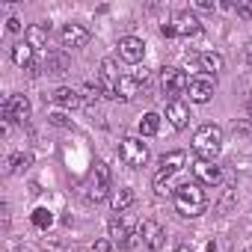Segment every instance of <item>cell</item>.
<instances>
[{
    "instance_id": "cell-1",
    "label": "cell",
    "mask_w": 252,
    "mask_h": 252,
    "mask_svg": "<svg viewBox=\"0 0 252 252\" xmlns=\"http://www.w3.org/2000/svg\"><path fill=\"white\" fill-rule=\"evenodd\" d=\"M172 199H175V211L181 217H199L208 208V196L199 184H178L172 190Z\"/></svg>"
},
{
    "instance_id": "cell-2",
    "label": "cell",
    "mask_w": 252,
    "mask_h": 252,
    "mask_svg": "<svg viewBox=\"0 0 252 252\" xmlns=\"http://www.w3.org/2000/svg\"><path fill=\"white\" fill-rule=\"evenodd\" d=\"M220 149H222V131L217 128V125H202V128L193 134V152L199 155V158H205V160H214L217 155H220Z\"/></svg>"
},
{
    "instance_id": "cell-3",
    "label": "cell",
    "mask_w": 252,
    "mask_h": 252,
    "mask_svg": "<svg viewBox=\"0 0 252 252\" xmlns=\"http://www.w3.org/2000/svg\"><path fill=\"white\" fill-rule=\"evenodd\" d=\"M184 163H187V155H184V152H169V155H163V158H160V169H158V175H155V190H158V193H169V178H172L175 172H181Z\"/></svg>"
},
{
    "instance_id": "cell-4",
    "label": "cell",
    "mask_w": 252,
    "mask_h": 252,
    "mask_svg": "<svg viewBox=\"0 0 252 252\" xmlns=\"http://www.w3.org/2000/svg\"><path fill=\"white\" fill-rule=\"evenodd\" d=\"M119 155H122L125 166H131V169H140L149 163V146L143 143V137H125L119 146Z\"/></svg>"
},
{
    "instance_id": "cell-5",
    "label": "cell",
    "mask_w": 252,
    "mask_h": 252,
    "mask_svg": "<svg viewBox=\"0 0 252 252\" xmlns=\"http://www.w3.org/2000/svg\"><path fill=\"white\" fill-rule=\"evenodd\" d=\"M160 33H163V36H169V39H175V36L187 39V36H199V33H202V24H199V18H196V15H190V12H178L169 24H163V27H160Z\"/></svg>"
},
{
    "instance_id": "cell-6",
    "label": "cell",
    "mask_w": 252,
    "mask_h": 252,
    "mask_svg": "<svg viewBox=\"0 0 252 252\" xmlns=\"http://www.w3.org/2000/svg\"><path fill=\"white\" fill-rule=\"evenodd\" d=\"M187 86H190V77H187L181 68H163V71H160V89H163V95H169L172 101H175L181 92H187Z\"/></svg>"
},
{
    "instance_id": "cell-7",
    "label": "cell",
    "mask_w": 252,
    "mask_h": 252,
    "mask_svg": "<svg viewBox=\"0 0 252 252\" xmlns=\"http://www.w3.org/2000/svg\"><path fill=\"white\" fill-rule=\"evenodd\" d=\"M0 113H3L6 122H24L30 116V98L27 95H9L3 101V107H0Z\"/></svg>"
},
{
    "instance_id": "cell-8",
    "label": "cell",
    "mask_w": 252,
    "mask_h": 252,
    "mask_svg": "<svg viewBox=\"0 0 252 252\" xmlns=\"http://www.w3.org/2000/svg\"><path fill=\"white\" fill-rule=\"evenodd\" d=\"M193 175H196V184H208V187H217L220 178H222L220 166L214 160H205V158L193 160Z\"/></svg>"
},
{
    "instance_id": "cell-9",
    "label": "cell",
    "mask_w": 252,
    "mask_h": 252,
    "mask_svg": "<svg viewBox=\"0 0 252 252\" xmlns=\"http://www.w3.org/2000/svg\"><path fill=\"white\" fill-rule=\"evenodd\" d=\"M119 57L125 63H140L146 57V42L137 36H122L119 39Z\"/></svg>"
},
{
    "instance_id": "cell-10",
    "label": "cell",
    "mask_w": 252,
    "mask_h": 252,
    "mask_svg": "<svg viewBox=\"0 0 252 252\" xmlns=\"http://www.w3.org/2000/svg\"><path fill=\"white\" fill-rule=\"evenodd\" d=\"M60 42H63V48H83L89 42V30L83 24H65L60 30Z\"/></svg>"
},
{
    "instance_id": "cell-11",
    "label": "cell",
    "mask_w": 252,
    "mask_h": 252,
    "mask_svg": "<svg viewBox=\"0 0 252 252\" xmlns=\"http://www.w3.org/2000/svg\"><path fill=\"white\" fill-rule=\"evenodd\" d=\"M140 234H143V243H146L149 249H160V246L166 243V228H163L158 220H146L143 228H140Z\"/></svg>"
},
{
    "instance_id": "cell-12",
    "label": "cell",
    "mask_w": 252,
    "mask_h": 252,
    "mask_svg": "<svg viewBox=\"0 0 252 252\" xmlns=\"http://www.w3.org/2000/svg\"><path fill=\"white\" fill-rule=\"evenodd\" d=\"M166 119H169V125H172L175 131H184L187 125H190V107L181 98H175V101L166 104Z\"/></svg>"
},
{
    "instance_id": "cell-13",
    "label": "cell",
    "mask_w": 252,
    "mask_h": 252,
    "mask_svg": "<svg viewBox=\"0 0 252 252\" xmlns=\"http://www.w3.org/2000/svg\"><path fill=\"white\" fill-rule=\"evenodd\" d=\"M187 92H190L193 104H208L214 98V80L211 77H193L190 86H187Z\"/></svg>"
},
{
    "instance_id": "cell-14",
    "label": "cell",
    "mask_w": 252,
    "mask_h": 252,
    "mask_svg": "<svg viewBox=\"0 0 252 252\" xmlns=\"http://www.w3.org/2000/svg\"><path fill=\"white\" fill-rule=\"evenodd\" d=\"M140 80L131 74V77H122L119 80V86H116V101H134L137 95H140Z\"/></svg>"
},
{
    "instance_id": "cell-15",
    "label": "cell",
    "mask_w": 252,
    "mask_h": 252,
    "mask_svg": "<svg viewBox=\"0 0 252 252\" xmlns=\"http://www.w3.org/2000/svg\"><path fill=\"white\" fill-rule=\"evenodd\" d=\"M68 54L65 51H51L48 57H45V71L48 74H65L68 71Z\"/></svg>"
},
{
    "instance_id": "cell-16",
    "label": "cell",
    "mask_w": 252,
    "mask_h": 252,
    "mask_svg": "<svg viewBox=\"0 0 252 252\" xmlns=\"http://www.w3.org/2000/svg\"><path fill=\"white\" fill-rule=\"evenodd\" d=\"M51 101L60 104V107H77L83 98H80V92L71 89V86H57V89L51 92Z\"/></svg>"
},
{
    "instance_id": "cell-17",
    "label": "cell",
    "mask_w": 252,
    "mask_h": 252,
    "mask_svg": "<svg viewBox=\"0 0 252 252\" xmlns=\"http://www.w3.org/2000/svg\"><path fill=\"white\" fill-rule=\"evenodd\" d=\"M107 237H110V240H116V243H125V246H128L131 231H128V225H125L119 217H113V220L107 222Z\"/></svg>"
},
{
    "instance_id": "cell-18",
    "label": "cell",
    "mask_w": 252,
    "mask_h": 252,
    "mask_svg": "<svg viewBox=\"0 0 252 252\" xmlns=\"http://www.w3.org/2000/svg\"><path fill=\"white\" fill-rule=\"evenodd\" d=\"M110 205H113L116 214H122L125 208H131V205H134V190H131V187H119V190L110 196Z\"/></svg>"
},
{
    "instance_id": "cell-19",
    "label": "cell",
    "mask_w": 252,
    "mask_h": 252,
    "mask_svg": "<svg viewBox=\"0 0 252 252\" xmlns=\"http://www.w3.org/2000/svg\"><path fill=\"white\" fill-rule=\"evenodd\" d=\"M27 45L36 51V48H45L48 45V24H33L27 27Z\"/></svg>"
},
{
    "instance_id": "cell-20",
    "label": "cell",
    "mask_w": 252,
    "mask_h": 252,
    "mask_svg": "<svg viewBox=\"0 0 252 252\" xmlns=\"http://www.w3.org/2000/svg\"><path fill=\"white\" fill-rule=\"evenodd\" d=\"M160 131V116L158 113H146L140 119V137H155Z\"/></svg>"
},
{
    "instance_id": "cell-21",
    "label": "cell",
    "mask_w": 252,
    "mask_h": 252,
    "mask_svg": "<svg viewBox=\"0 0 252 252\" xmlns=\"http://www.w3.org/2000/svg\"><path fill=\"white\" fill-rule=\"evenodd\" d=\"M199 63H202V71H211V74H217V71H222V68H225V60H222L220 54H214V51L202 54V57H199Z\"/></svg>"
},
{
    "instance_id": "cell-22",
    "label": "cell",
    "mask_w": 252,
    "mask_h": 252,
    "mask_svg": "<svg viewBox=\"0 0 252 252\" xmlns=\"http://www.w3.org/2000/svg\"><path fill=\"white\" fill-rule=\"evenodd\" d=\"M12 60H15V65H24V68H30V65H33V48H30L27 42L15 45V48H12Z\"/></svg>"
},
{
    "instance_id": "cell-23",
    "label": "cell",
    "mask_w": 252,
    "mask_h": 252,
    "mask_svg": "<svg viewBox=\"0 0 252 252\" xmlns=\"http://www.w3.org/2000/svg\"><path fill=\"white\" fill-rule=\"evenodd\" d=\"M104 95V89H101V83H86L83 89H80V98L86 101V104H92V101H98Z\"/></svg>"
},
{
    "instance_id": "cell-24",
    "label": "cell",
    "mask_w": 252,
    "mask_h": 252,
    "mask_svg": "<svg viewBox=\"0 0 252 252\" xmlns=\"http://www.w3.org/2000/svg\"><path fill=\"white\" fill-rule=\"evenodd\" d=\"M51 222H54V214H51L48 208H36V211H33V225H36V228H48Z\"/></svg>"
},
{
    "instance_id": "cell-25",
    "label": "cell",
    "mask_w": 252,
    "mask_h": 252,
    "mask_svg": "<svg viewBox=\"0 0 252 252\" xmlns=\"http://www.w3.org/2000/svg\"><path fill=\"white\" fill-rule=\"evenodd\" d=\"M30 163H33V158H30V155H15V158H12V169H18V172H21V169H27Z\"/></svg>"
},
{
    "instance_id": "cell-26",
    "label": "cell",
    "mask_w": 252,
    "mask_h": 252,
    "mask_svg": "<svg viewBox=\"0 0 252 252\" xmlns=\"http://www.w3.org/2000/svg\"><path fill=\"white\" fill-rule=\"evenodd\" d=\"M42 249L45 252H63V243L60 240H42Z\"/></svg>"
},
{
    "instance_id": "cell-27",
    "label": "cell",
    "mask_w": 252,
    "mask_h": 252,
    "mask_svg": "<svg viewBox=\"0 0 252 252\" xmlns=\"http://www.w3.org/2000/svg\"><path fill=\"white\" fill-rule=\"evenodd\" d=\"M110 249H113L110 240H95V243H92V252H110Z\"/></svg>"
},
{
    "instance_id": "cell-28",
    "label": "cell",
    "mask_w": 252,
    "mask_h": 252,
    "mask_svg": "<svg viewBox=\"0 0 252 252\" xmlns=\"http://www.w3.org/2000/svg\"><path fill=\"white\" fill-rule=\"evenodd\" d=\"M237 15H243V18H252V6H249V3H240V6H237Z\"/></svg>"
},
{
    "instance_id": "cell-29",
    "label": "cell",
    "mask_w": 252,
    "mask_h": 252,
    "mask_svg": "<svg viewBox=\"0 0 252 252\" xmlns=\"http://www.w3.org/2000/svg\"><path fill=\"white\" fill-rule=\"evenodd\" d=\"M196 6H199V9H217L214 0H196Z\"/></svg>"
},
{
    "instance_id": "cell-30",
    "label": "cell",
    "mask_w": 252,
    "mask_h": 252,
    "mask_svg": "<svg viewBox=\"0 0 252 252\" xmlns=\"http://www.w3.org/2000/svg\"><path fill=\"white\" fill-rule=\"evenodd\" d=\"M243 54H246V63H249V65H252V39H249V42H246V48H243Z\"/></svg>"
},
{
    "instance_id": "cell-31",
    "label": "cell",
    "mask_w": 252,
    "mask_h": 252,
    "mask_svg": "<svg viewBox=\"0 0 252 252\" xmlns=\"http://www.w3.org/2000/svg\"><path fill=\"white\" fill-rule=\"evenodd\" d=\"M9 30L18 33V30H21V21H18V18H9Z\"/></svg>"
},
{
    "instance_id": "cell-32",
    "label": "cell",
    "mask_w": 252,
    "mask_h": 252,
    "mask_svg": "<svg viewBox=\"0 0 252 252\" xmlns=\"http://www.w3.org/2000/svg\"><path fill=\"white\" fill-rule=\"evenodd\" d=\"M51 122H54V125H65V116H60V113H54V116H51Z\"/></svg>"
},
{
    "instance_id": "cell-33",
    "label": "cell",
    "mask_w": 252,
    "mask_h": 252,
    "mask_svg": "<svg viewBox=\"0 0 252 252\" xmlns=\"http://www.w3.org/2000/svg\"><path fill=\"white\" fill-rule=\"evenodd\" d=\"M172 252H193V249H190V246H184V243H181V246H175V249H172Z\"/></svg>"
},
{
    "instance_id": "cell-34",
    "label": "cell",
    "mask_w": 252,
    "mask_h": 252,
    "mask_svg": "<svg viewBox=\"0 0 252 252\" xmlns=\"http://www.w3.org/2000/svg\"><path fill=\"white\" fill-rule=\"evenodd\" d=\"M246 110H249V119H252V101H249V107H246Z\"/></svg>"
}]
</instances>
